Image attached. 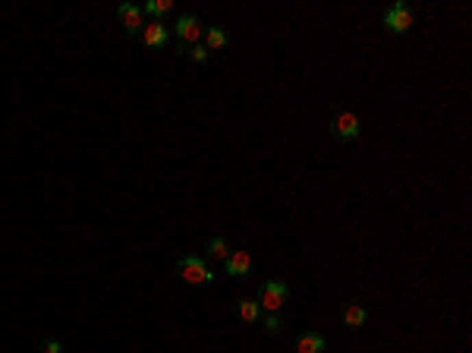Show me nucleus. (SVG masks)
I'll use <instances>...</instances> for the list:
<instances>
[{"instance_id": "obj_1", "label": "nucleus", "mask_w": 472, "mask_h": 353, "mask_svg": "<svg viewBox=\"0 0 472 353\" xmlns=\"http://www.w3.org/2000/svg\"><path fill=\"white\" fill-rule=\"evenodd\" d=\"M201 35H205V29H201V23L192 13L177 16V51L179 54H186L192 45H199Z\"/></svg>"}, {"instance_id": "obj_2", "label": "nucleus", "mask_w": 472, "mask_h": 353, "mask_svg": "<svg viewBox=\"0 0 472 353\" xmlns=\"http://www.w3.org/2000/svg\"><path fill=\"white\" fill-rule=\"evenodd\" d=\"M179 275L186 284H211L214 281V271L208 268V262L201 256H183L179 259Z\"/></svg>"}, {"instance_id": "obj_3", "label": "nucleus", "mask_w": 472, "mask_h": 353, "mask_svg": "<svg viewBox=\"0 0 472 353\" xmlns=\"http://www.w3.org/2000/svg\"><path fill=\"white\" fill-rule=\"evenodd\" d=\"M286 300H290V287L280 281H264L262 291H258V306H262V313H277Z\"/></svg>"}, {"instance_id": "obj_4", "label": "nucleus", "mask_w": 472, "mask_h": 353, "mask_svg": "<svg viewBox=\"0 0 472 353\" xmlns=\"http://www.w3.org/2000/svg\"><path fill=\"white\" fill-rule=\"evenodd\" d=\"M384 25L394 35H403V32H410L416 25V13H412L410 3H394V7L384 13Z\"/></svg>"}, {"instance_id": "obj_5", "label": "nucleus", "mask_w": 472, "mask_h": 353, "mask_svg": "<svg viewBox=\"0 0 472 353\" xmlns=\"http://www.w3.org/2000/svg\"><path fill=\"white\" fill-rule=\"evenodd\" d=\"M331 133L340 142H353V139H359L362 126H359V117L353 114V110H340V114L331 120Z\"/></svg>"}, {"instance_id": "obj_6", "label": "nucleus", "mask_w": 472, "mask_h": 353, "mask_svg": "<svg viewBox=\"0 0 472 353\" xmlns=\"http://www.w3.org/2000/svg\"><path fill=\"white\" fill-rule=\"evenodd\" d=\"M116 16H120L126 35H142V29H145V13H142V7H136V3H120Z\"/></svg>"}, {"instance_id": "obj_7", "label": "nucleus", "mask_w": 472, "mask_h": 353, "mask_svg": "<svg viewBox=\"0 0 472 353\" xmlns=\"http://www.w3.org/2000/svg\"><path fill=\"white\" fill-rule=\"evenodd\" d=\"M227 265V275L230 278H249L252 275V256L249 252H230L224 259Z\"/></svg>"}, {"instance_id": "obj_8", "label": "nucleus", "mask_w": 472, "mask_h": 353, "mask_svg": "<svg viewBox=\"0 0 472 353\" xmlns=\"http://www.w3.org/2000/svg\"><path fill=\"white\" fill-rule=\"evenodd\" d=\"M325 347L327 341L318 331H302L299 338H296V353H325Z\"/></svg>"}, {"instance_id": "obj_9", "label": "nucleus", "mask_w": 472, "mask_h": 353, "mask_svg": "<svg viewBox=\"0 0 472 353\" xmlns=\"http://www.w3.org/2000/svg\"><path fill=\"white\" fill-rule=\"evenodd\" d=\"M142 41H145L148 47H164L167 41H171V32H167V25L164 23H145V29H142Z\"/></svg>"}, {"instance_id": "obj_10", "label": "nucleus", "mask_w": 472, "mask_h": 353, "mask_svg": "<svg viewBox=\"0 0 472 353\" xmlns=\"http://www.w3.org/2000/svg\"><path fill=\"white\" fill-rule=\"evenodd\" d=\"M340 322L347 325V328H362V325L369 322V313H365L362 303H347V309L340 313Z\"/></svg>"}, {"instance_id": "obj_11", "label": "nucleus", "mask_w": 472, "mask_h": 353, "mask_svg": "<svg viewBox=\"0 0 472 353\" xmlns=\"http://www.w3.org/2000/svg\"><path fill=\"white\" fill-rule=\"evenodd\" d=\"M236 315H240L243 322H258L262 319V306H258V300H252V297H243L240 303H236Z\"/></svg>"}, {"instance_id": "obj_12", "label": "nucleus", "mask_w": 472, "mask_h": 353, "mask_svg": "<svg viewBox=\"0 0 472 353\" xmlns=\"http://www.w3.org/2000/svg\"><path fill=\"white\" fill-rule=\"evenodd\" d=\"M201 38H205V47H208V51H221V47L230 45V35H227L224 29H217V25H208Z\"/></svg>"}, {"instance_id": "obj_13", "label": "nucleus", "mask_w": 472, "mask_h": 353, "mask_svg": "<svg viewBox=\"0 0 472 353\" xmlns=\"http://www.w3.org/2000/svg\"><path fill=\"white\" fill-rule=\"evenodd\" d=\"M142 13L151 16V23H161L164 16L173 13V3H171V0H148L145 7H142Z\"/></svg>"}, {"instance_id": "obj_14", "label": "nucleus", "mask_w": 472, "mask_h": 353, "mask_svg": "<svg viewBox=\"0 0 472 353\" xmlns=\"http://www.w3.org/2000/svg\"><path fill=\"white\" fill-rule=\"evenodd\" d=\"M205 252H208V259H217V262H224L227 256H230V246H227L224 236H211L208 246H205Z\"/></svg>"}, {"instance_id": "obj_15", "label": "nucleus", "mask_w": 472, "mask_h": 353, "mask_svg": "<svg viewBox=\"0 0 472 353\" xmlns=\"http://www.w3.org/2000/svg\"><path fill=\"white\" fill-rule=\"evenodd\" d=\"M280 328H284V319H280V313H268V315H264V331H268V334H277Z\"/></svg>"}, {"instance_id": "obj_16", "label": "nucleus", "mask_w": 472, "mask_h": 353, "mask_svg": "<svg viewBox=\"0 0 472 353\" xmlns=\"http://www.w3.org/2000/svg\"><path fill=\"white\" fill-rule=\"evenodd\" d=\"M186 54H189V57H192V60H195V63H208L211 51H208V47H205V45H201V41H199V45H192V47H189Z\"/></svg>"}, {"instance_id": "obj_17", "label": "nucleus", "mask_w": 472, "mask_h": 353, "mask_svg": "<svg viewBox=\"0 0 472 353\" xmlns=\"http://www.w3.org/2000/svg\"><path fill=\"white\" fill-rule=\"evenodd\" d=\"M41 353H63V344H60V341H54V338H51V341H45V347H41Z\"/></svg>"}]
</instances>
